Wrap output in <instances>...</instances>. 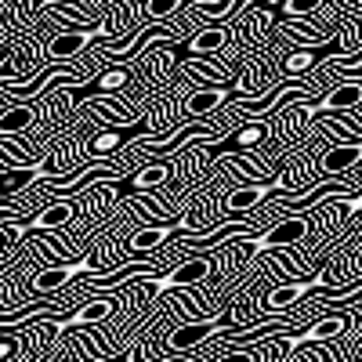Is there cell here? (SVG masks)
I'll list each match as a JSON object with an SVG mask.
<instances>
[{
	"label": "cell",
	"mask_w": 362,
	"mask_h": 362,
	"mask_svg": "<svg viewBox=\"0 0 362 362\" xmlns=\"http://www.w3.org/2000/svg\"><path fill=\"white\" fill-rule=\"evenodd\" d=\"M98 261H102V254H98V250H87V254H83L76 264L44 268L40 276L33 279V290H37V293H54V290L62 293V290H66V286H69L76 276H98V272H102V268H98Z\"/></svg>",
	"instance_id": "cell-6"
},
{
	"label": "cell",
	"mask_w": 362,
	"mask_h": 362,
	"mask_svg": "<svg viewBox=\"0 0 362 362\" xmlns=\"http://www.w3.org/2000/svg\"><path fill=\"white\" fill-rule=\"evenodd\" d=\"M112 362H127V358H124V355H119V358H112Z\"/></svg>",
	"instance_id": "cell-22"
},
{
	"label": "cell",
	"mask_w": 362,
	"mask_h": 362,
	"mask_svg": "<svg viewBox=\"0 0 362 362\" xmlns=\"http://www.w3.org/2000/svg\"><path fill=\"white\" fill-rule=\"evenodd\" d=\"M268 138V116H250L247 124H239L225 141H210L203 145V153H210L214 160H225V156H239V153H250V148H257L261 141Z\"/></svg>",
	"instance_id": "cell-4"
},
{
	"label": "cell",
	"mask_w": 362,
	"mask_h": 362,
	"mask_svg": "<svg viewBox=\"0 0 362 362\" xmlns=\"http://www.w3.org/2000/svg\"><path fill=\"white\" fill-rule=\"evenodd\" d=\"M329 4V0H283L279 4V22H300V18H319L322 8Z\"/></svg>",
	"instance_id": "cell-18"
},
{
	"label": "cell",
	"mask_w": 362,
	"mask_h": 362,
	"mask_svg": "<svg viewBox=\"0 0 362 362\" xmlns=\"http://www.w3.org/2000/svg\"><path fill=\"white\" fill-rule=\"evenodd\" d=\"M73 214H76V206H73V203H51V206L37 210L33 218H25V221H18V225H4V235H11L15 243H18V239H25L29 232H51V228L69 225Z\"/></svg>",
	"instance_id": "cell-8"
},
{
	"label": "cell",
	"mask_w": 362,
	"mask_h": 362,
	"mask_svg": "<svg viewBox=\"0 0 362 362\" xmlns=\"http://www.w3.org/2000/svg\"><path fill=\"white\" fill-rule=\"evenodd\" d=\"M210 276V261L206 257H189V261H181V264H174L167 276H156V272H148V264H141L138 272H134V279L138 283H148L156 290V297H163V293H170V290H181V286H196V283H203Z\"/></svg>",
	"instance_id": "cell-2"
},
{
	"label": "cell",
	"mask_w": 362,
	"mask_h": 362,
	"mask_svg": "<svg viewBox=\"0 0 362 362\" xmlns=\"http://www.w3.org/2000/svg\"><path fill=\"white\" fill-rule=\"evenodd\" d=\"M170 177V167L167 163H153V167H141L134 177H131V189H153V185H163Z\"/></svg>",
	"instance_id": "cell-19"
},
{
	"label": "cell",
	"mask_w": 362,
	"mask_h": 362,
	"mask_svg": "<svg viewBox=\"0 0 362 362\" xmlns=\"http://www.w3.org/2000/svg\"><path fill=\"white\" fill-rule=\"evenodd\" d=\"M15 351H18V341H15V337H0V362L11 358Z\"/></svg>",
	"instance_id": "cell-20"
},
{
	"label": "cell",
	"mask_w": 362,
	"mask_h": 362,
	"mask_svg": "<svg viewBox=\"0 0 362 362\" xmlns=\"http://www.w3.org/2000/svg\"><path fill=\"white\" fill-rule=\"evenodd\" d=\"M177 232H192V228H185V221H181V225H156V228H141V232H134V235H131V250L148 254V250H156L160 243H167V239H174Z\"/></svg>",
	"instance_id": "cell-15"
},
{
	"label": "cell",
	"mask_w": 362,
	"mask_h": 362,
	"mask_svg": "<svg viewBox=\"0 0 362 362\" xmlns=\"http://www.w3.org/2000/svg\"><path fill=\"white\" fill-rule=\"evenodd\" d=\"M272 192H293L286 181H261V185H243V189H235L228 192L225 199V218H243L247 210H254L261 199H268Z\"/></svg>",
	"instance_id": "cell-10"
},
{
	"label": "cell",
	"mask_w": 362,
	"mask_h": 362,
	"mask_svg": "<svg viewBox=\"0 0 362 362\" xmlns=\"http://www.w3.org/2000/svg\"><path fill=\"white\" fill-rule=\"evenodd\" d=\"M141 127L138 124H119V127H109V131H102V134H95V138H90V156H95V160H102V156H112L116 153V148L119 145H124L131 134H138Z\"/></svg>",
	"instance_id": "cell-17"
},
{
	"label": "cell",
	"mask_w": 362,
	"mask_h": 362,
	"mask_svg": "<svg viewBox=\"0 0 362 362\" xmlns=\"http://www.w3.org/2000/svg\"><path fill=\"white\" fill-rule=\"evenodd\" d=\"M228 98H243V90L235 83H218V87H203V90H192L185 98V116L189 119H210V112H218Z\"/></svg>",
	"instance_id": "cell-9"
},
{
	"label": "cell",
	"mask_w": 362,
	"mask_h": 362,
	"mask_svg": "<svg viewBox=\"0 0 362 362\" xmlns=\"http://www.w3.org/2000/svg\"><path fill=\"white\" fill-rule=\"evenodd\" d=\"M348 329V315H326L305 329H293V334H283V329H276V337H272V344H283V351H293L300 344H319V341H329Z\"/></svg>",
	"instance_id": "cell-7"
},
{
	"label": "cell",
	"mask_w": 362,
	"mask_h": 362,
	"mask_svg": "<svg viewBox=\"0 0 362 362\" xmlns=\"http://www.w3.org/2000/svg\"><path fill=\"white\" fill-rule=\"evenodd\" d=\"M308 235V221L305 218H283L279 225H272L264 235H254V239H239V247L247 250V261H254L257 254L264 250H276V247H290L297 239Z\"/></svg>",
	"instance_id": "cell-5"
},
{
	"label": "cell",
	"mask_w": 362,
	"mask_h": 362,
	"mask_svg": "<svg viewBox=\"0 0 362 362\" xmlns=\"http://www.w3.org/2000/svg\"><path fill=\"white\" fill-rule=\"evenodd\" d=\"M112 300L109 297H102V300H90V305H83L76 315H69V319H51L47 326H58V329H80V326H90V322H102V319H109L112 315Z\"/></svg>",
	"instance_id": "cell-14"
},
{
	"label": "cell",
	"mask_w": 362,
	"mask_h": 362,
	"mask_svg": "<svg viewBox=\"0 0 362 362\" xmlns=\"http://www.w3.org/2000/svg\"><path fill=\"white\" fill-rule=\"evenodd\" d=\"M344 210H351V214H362V192L358 196H344V199H337Z\"/></svg>",
	"instance_id": "cell-21"
},
{
	"label": "cell",
	"mask_w": 362,
	"mask_h": 362,
	"mask_svg": "<svg viewBox=\"0 0 362 362\" xmlns=\"http://www.w3.org/2000/svg\"><path fill=\"white\" fill-rule=\"evenodd\" d=\"M228 44V25H218V22H203L189 40H181V51L192 54V58H203V54H214Z\"/></svg>",
	"instance_id": "cell-11"
},
{
	"label": "cell",
	"mask_w": 362,
	"mask_h": 362,
	"mask_svg": "<svg viewBox=\"0 0 362 362\" xmlns=\"http://www.w3.org/2000/svg\"><path fill=\"white\" fill-rule=\"evenodd\" d=\"M221 334H232L235 337V326H232V319L228 315H214V319H199V322H185V326H177L174 334L167 337V344H163V358H177L181 351H196V348H203L206 341H214V337H221Z\"/></svg>",
	"instance_id": "cell-1"
},
{
	"label": "cell",
	"mask_w": 362,
	"mask_h": 362,
	"mask_svg": "<svg viewBox=\"0 0 362 362\" xmlns=\"http://www.w3.org/2000/svg\"><path fill=\"white\" fill-rule=\"evenodd\" d=\"M358 105H362V80H341V83L329 87L322 98L300 102L297 109H300V119H305V124H312V119H319V116H326V112L344 116V112H351V109H358Z\"/></svg>",
	"instance_id": "cell-3"
},
{
	"label": "cell",
	"mask_w": 362,
	"mask_h": 362,
	"mask_svg": "<svg viewBox=\"0 0 362 362\" xmlns=\"http://www.w3.org/2000/svg\"><path fill=\"white\" fill-rule=\"evenodd\" d=\"M358 264H362V261H358Z\"/></svg>",
	"instance_id": "cell-23"
},
{
	"label": "cell",
	"mask_w": 362,
	"mask_h": 362,
	"mask_svg": "<svg viewBox=\"0 0 362 362\" xmlns=\"http://www.w3.org/2000/svg\"><path fill=\"white\" fill-rule=\"evenodd\" d=\"M33 124H37V109H33V105H29V102L11 105V109L0 112V138H15V134L29 131Z\"/></svg>",
	"instance_id": "cell-16"
},
{
	"label": "cell",
	"mask_w": 362,
	"mask_h": 362,
	"mask_svg": "<svg viewBox=\"0 0 362 362\" xmlns=\"http://www.w3.org/2000/svg\"><path fill=\"white\" fill-rule=\"evenodd\" d=\"M362 163V138L358 141H341L322 156V174H348Z\"/></svg>",
	"instance_id": "cell-13"
},
{
	"label": "cell",
	"mask_w": 362,
	"mask_h": 362,
	"mask_svg": "<svg viewBox=\"0 0 362 362\" xmlns=\"http://www.w3.org/2000/svg\"><path fill=\"white\" fill-rule=\"evenodd\" d=\"M37 177H58L51 167H44V163H22V167H11V170H0V199H8V196H15L18 189H25L29 181H37Z\"/></svg>",
	"instance_id": "cell-12"
}]
</instances>
